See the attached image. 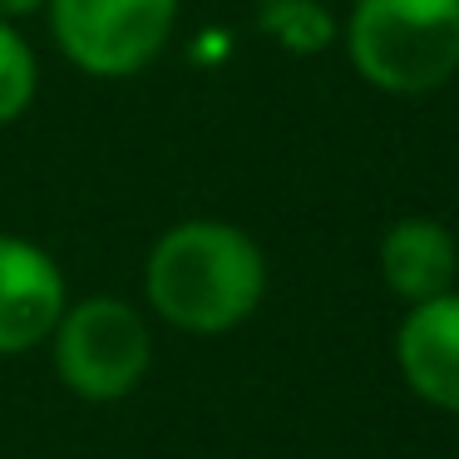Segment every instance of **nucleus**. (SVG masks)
I'll use <instances>...</instances> for the list:
<instances>
[{
    "label": "nucleus",
    "mask_w": 459,
    "mask_h": 459,
    "mask_svg": "<svg viewBox=\"0 0 459 459\" xmlns=\"http://www.w3.org/2000/svg\"><path fill=\"white\" fill-rule=\"evenodd\" d=\"M262 297L267 252L238 222L183 218L163 228L143 257V301L183 336H228L257 316Z\"/></svg>",
    "instance_id": "f257e3e1"
},
{
    "label": "nucleus",
    "mask_w": 459,
    "mask_h": 459,
    "mask_svg": "<svg viewBox=\"0 0 459 459\" xmlns=\"http://www.w3.org/2000/svg\"><path fill=\"white\" fill-rule=\"evenodd\" d=\"M341 45L376 94H435L459 74V0H356Z\"/></svg>",
    "instance_id": "f03ea898"
},
{
    "label": "nucleus",
    "mask_w": 459,
    "mask_h": 459,
    "mask_svg": "<svg viewBox=\"0 0 459 459\" xmlns=\"http://www.w3.org/2000/svg\"><path fill=\"white\" fill-rule=\"evenodd\" d=\"M45 346H50L60 385L90 405L129 400L153 366L149 316L134 301L109 297V291L70 301Z\"/></svg>",
    "instance_id": "7ed1b4c3"
},
{
    "label": "nucleus",
    "mask_w": 459,
    "mask_h": 459,
    "mask_svg": "<svg viewBox=\"0 0 459 459\" xmlns=\"http://www.w3.org/2000/svg\"><path fill=\"white\" fill-rule=\"evenodd\" d=\"M183 0H50L45 25L90 80H134L173 45Z\"/></svg>",
    "instance_id": "20e7f679"
},
{
    "label": "nucleus",
    "mask_w": 459,
    "mask_h": 459,
    "mask_svg": "<svg viewBox=\"0 0 459 459\" xmlns=\"http://www.w3.org/2000/svg\"><path fill=\"white\" fill-rule=\"evenodd\" d=\"M70 307V281L50 247L0 232V360L40 351Z\"/></svg>",
    "instance_id": "39448f33"
},
{
    "label": "nucleus",
    "mask_w": 459,
    "mask_h": 459,
    "mask_svg": "<svg viewBox=\"0 0 459 459\" xmlns=\"http://www.w3.org/2000/svg\"><path fill=\"white\" fill-rule=\"evenodd\" d=\"M395 366L425 405L459 415V287L405 307L395 326Z\"/></svg>",
    "instance_id": "423d86ee"
},
{
    "label": "nucleus",
    "mask_w": 459,
    "mask_h": 459,
    "mask_svg": "<svg viewBox=\"0 0 459 459\" xmlns=\"http://www.w3.org/2000/svg\"><path fill=\"white\" fill-rule=\"evenodd\" d=\"M376 262H380V281H385L390 297L415 307V301H429L439 291H455L459 242L435 218H400L385 228Z\"/></svg>",
    "instance_id": "0eeeda50"
},
{
    "label": "nucleus",
    "mask_w": 459,
    "mask_h": 459,
    "mask_svg": "<svg viewBox=\"0 0 459 459\" xmlns=\"http://www.w3.org/2000/svg\"><path fill=\"white\" fill-rule=\"evenodd\" d=\"M257 30L297 60L321 55L341 40V21L321 0H257Z\"/></svg>",
    "instance_id": "6e6552de"
},
{
    "label": "nucleus",
    "mask_w": 459,
    "mask_h": 459,
    "mask_svg": "<svg viewBox=\"0 0 459 459\" xmlns=\"http://www.w3.org/2000/svg\"><path fill=\"white\" fill-rule=\"evenodd\" d=\"M40 94V55L15 21H0V129H11L30 114Z\"/></svg>",
    "instance_id": "1a4fd4ad"
},
{
    "label": "nucleus",
    "mask_w": 459,
    "mask_h": 459,
    "mask_svg": "<svg viewBox=\"0 0 459 459\" xmlns=\"http://www.w3.org/2000/svg\"><path fill=\"white\" fill-rule=\"evenodd\" d=\"M45 5H50V0H0V21L25 25L30 15H45Z\"/></svg>",
    "instance_id": "9d476101"
}]
</instances>
